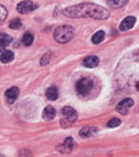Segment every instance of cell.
Listing matches in <instances>:
<instances>
[{"mask_svg": "<svg viewBox=\"0 0 139 157\" xmlns=\"http://www.w3.org/2000/svg\"><path fill=\"white\" fill-rule=\"evenodd\" d=\"M13 59V53L11 50H2L0 55V61L1 63H10Z\"/></svg>", "mask_w": 139, "mask_h": 157, "instance_id": "cell-14", "label": "cell"}, {"mask_svg": "<svg viewBox=\"0 0 139 157\" xmlns=\"http://www.w3.org/2000/svg\"><path fill=\"white\" fill-rule=\"evenodd\" d=\"M62 114H63V120H67V124H72L77 120V112L74 110V108L66 105L62 108Z\"/></svg>", "mask_w": 139, "mask_h": 157, "instance_id": "cell-4", "label": "cell"}, {"mask_svg": "<svg viewBox=\"0 0 139 157\" xmlns=\"http://www.w3.org/2000/svg\"><path fill=\"white\" fill-rule=\"evenodd\" d=\"M105 38V32L104 31H98L96 33H94V36L91 37V42L94 44H99L100 42H102Z\"/></svg>", "mask_w": 139, "mask_h": 157, "instance_id": "cell-17", "label": "cell"}, {"mask_svg": "<svg viewBox=\"0 0 139 157\" xmlns=\"http://www.w3.org/2000/svg\"><path fill=\"white\" fill-rule=\"evenodd\" d=\"M22 43L24 44V45H30L32 43H33V36L30 34V33H26L24 36H23V38H22Z\"/></svg>", "mask_w": 139, "mask_h": 157, "instance_id": "cell-18", "label": "cell"}, {"mask_svg": "<svg viewBox=\"0 0 139 157\" xmlns=\"http://www.w3.org/2000/svg\"><path fill=\"white\" fill-rule=\"evenodd\" d=\"M96 131H98V128H95V126H85L79 130V135L82 137H90L94 134H96Z\"/></svg>", "mask_w": 139, "mask_h": 157, "instance_id": "cell-12", "label": "cell"}, {"mask_svg": "<svg viewBox=\"0 0 139 157\" xmlns=\"http://www.w3.org/2000/svg\"><path fill=\"white\" fill-rule=\"evenodd\" d=\"M133 104H134V102H133L132 98H124V99H122V101L118 103V105H117L116 109H117L118 113L126 115V114L129 112V108H130Z\"/></svg>", "mask_w": 139, "mask_h": 157, "instance_id": "cell-6", "label": "cell"}, {"mask_svg": "<svg viewBox=\"0 0 139 157\" xmlns=\"http://www.w3.org/2000/svg\"><path fill=\"white\" fill-rule=\"evenodd\" d=\"M134 23H135V17H133V16H128V17H126L122 22H121V25H119V29L121 31H128V29H130L133 26H134Z\"/></svg>", "mask_w": 139, "mask_h": 157, "instance_id": "cell-8", "label": "cell"}, {"mask_svg": "<svg viewBox=\"0 0 139 157\" xmlns=\"http://www.w3.org/2000/svg\"><path fill=\"white\" fill-rule=\"evenodd\" d=\"M121 124V120L118 119V118H112V119H110V121L107 123V126L109 128H116V126H118Z\"/></svg>", "mask_w": 139, "mask_h": 157, "instance_id": "cell-20", "label": "cell"}, {"mask_svg": "<svg viewBox=\"0 0 139 157\" xmlns=\"http://www.w3.org/2000/svg\"><path fill=\"white\" fill-rule=\"evenodd\" d=\"M91 88H93V80L91 78L83 77V78H79L76 82V92H77L78 96L87 97L90 93Z\"/></svg>", "mask_w": 139, "mask_h": 157, "instance_id": "cell-3", "label": "cell"}, {"mask_svg": "<svg viewBox=\"0 0 139 157\" xmlns=\"http://www.w3.org/2000/svg\"><path fill=\"white\" fill-rule=\"evenodd\" d=\"M54 38L57 43L65 44L73 38V28L71 26H60L54 31Z\"/></svg>", "mask_w": 139, "mask_h": 157, "instance_id": "cell-2", "label": "cell"}, {"mask_svg": "<svg viewBox=\"0 0 139 157\" xmlns=\"http://www.w3.org/2000/svg\"><path fill=\"white\" fill-rule=\"evenodd\" d=\"M55 115H56V110H55L54 107L48 105V107L44 108V110H43V118H44V120H46V121L52 120L55 118Z\"/></svg>", "mask_w": 139, "mask_h": 157, "instance_id": "cell-10", "label": "cell"}, {"mask_svg": "<svg viewBox=\"0 0 139 157\" xmlns=\"http://www.w3.org/2000/svg\"><path fill=\"white\" fill-rule=\"evenodd\" d=\"M12 42V38L7 34H0V52H2V49L6 48V45H9Z\"/></svg>", "mask_w": 139, "mask_h": 157, "instance_id": "cell-15", "label": "cell"}, {"mask_svg": "<svg viewBox=\"0 0 139 157\" xmlns=\"http://www.w3.org/2000/svg\"><path fill=\"white\" fill-rule=\"evenodd\" d=\"M46 98L48 99H50V101H55V99H57V97H59V91H57V88L55 87V86H51V87H49L48 90H46Z\"/></svg>", "mask_w": 139, "mask_h": 157, "instance_id": "cell-13", "label": "cell"}, {"mask_svg": "<svg viewBox=\"0 0 139 157\" xmlns=\"http://www.w3.org/2000/svg\"><path fill=\"white\" fill-rule=\"evenodd\" d=\"M137 90H138V91H139V81H138V82H137Z\"/></svg>", "mask_w": 139, "mask_h": 157, "instance_id": "cell-23", "label": "cell"}, {"mask_svg": "<svg viewBox=\"0 0 139 157\" xmlns=\"http://www.w3.org/2000/svg\"><path fill=\"white\" fill-rule=\"evenodd\" d=\"M6 17H7V10L5 6L0 5V25L6 20Z\"/></svg>", "mask_w": 139, "mask_h": 157, "instance_id": "cell-19", "label": "cell"}, {"mask_svg": "<svg viewBox=\"0 0 139 157\" xmlns=\"http://www.w3.org/2000/svg\"><path fill=\"white\" fill-rule=\"evenodd\" d=\"M127 2H128V0H107L109 6L112 7V9H119V7H123Z\"/></svg>", "mask_w": 139, "mask_h": 157, "instance_id": "cell-16", "label": "cell"}, {"mask_svg": "<svg viewBox=\"0 0 139 157\" xmlns=\"http://www.w3.org/2000/svg\"><path fill=\"white\" fill-rule=\"evenodd\" d=\"M35 9H37V5L29 0H23V1L18 2V5H17V11L20 13H28Z\"/></svg>", "mask_w": 139, "mask_h": 157, "instance_id": "cell-5", "label": "cell"}, {"mask_svg": "<svg viewBox=\"0 0 139 157\" xmlns=\"http://www.w3.org/2000/svg\"><path fill=\"white\" fill-rule=\"evenodd\" d=\"M73 146H74L73 139H72V137H66L65 141H63V144L60 145V146H57V151L63 152V153H67V152H71V151H72Z\"/></svg>", "mask_w": 139, "mask_h": 157, "instance_id": "cell-7", "label": "cell"}, {"mask_svg": "<svg viewBox=\"0 0 139 157\" xmlns=\"http://www.w3.org/2000/svg\"><path fill=\"white\" fill-rule=\"evenodd\" d=\"M51 59V54L50 53H46L41 56V60H40V65H46Z\"/></svg>", "mask_w": 139, "mask_h": 157, "instance_id": "cell-22", "label": "cell"}, {"mask_svg": "<svg viewBox=\"0 0 139 157\" xmlns=\"http://www.w3.org/2000/svg\"><path fill=\"white\" fill-rule=\"evenodd\" d=\"M21 26H22V22H21L18 18L13 20V21L10 23V28H12V29H18V28H21Z\"/></svg>", "mask_w": 139, "mask_h": 157, "instance_id": "cell-21", "label": "cell"}, {"mask_svg": "<svg viewBox=\"0 0 139 157\" xmlns=\"http://www.w3.org/2000/svg\"><path fill=\"white\" fill-rule=\"evenodd\" d=\"M63 15L71 18H94V20H106L110 16V11L105 7L91 4V2H83L78 5H73L66 7Z\"/></svg>", "mask_w": 139, "mask_h": 157, "instance_id": "cell-1", "label": "cell"}, {"mask_svg": "<svg viewBox=\"0 0 139 157\" xmlns=\"http://www.w3.org/2000/svg\"><path fill=\"white\" fill-rule=\"evenodd\" d=\"M98 64H99V59L95 55H90L83 59V65L87 67H95L98 66Z\"/></svg>", "mask_w": 139, "mask_h": 157, "instance_id": "cell-11", "label": "cell"}, {"mask_svg": "<svg viewBox=\"0 0 139 157\" xmlns=\"http://www.w3.org/2000/svg\"><path fill=\"white\" fill-rule=\"evenodd\" d=\"M18 93H20V90L17 87H11L9 88L6 92H5V96H6V99L9 103H13L16 101V98L18 97Z\"/></svg>", "mask_w": 139, "mask_h": 157, "instance_id": "cell-9", "label": "cell"}]
</instances>
